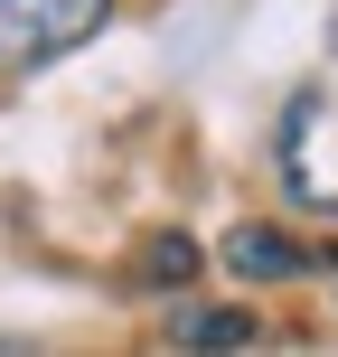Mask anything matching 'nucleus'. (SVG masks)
<instances>
[{
	"label": "nucleus",
	"mask_w": 338,
	"mask_h": 357,
	"mask_svg": "<svg viewBox=\"0 0 338 357\" xmlns=\"http://www.w3.org/2000/svg\"><path fill=\"white\" fill-rule=\"evenodd\" d=\"M104 10L113 0H0V75H29L47 56L85 47L104 29Z\"/></svg>",
	"instance_id": "nucleus-1"
},
{
	"label": "nucleus",
	"mask_w": 338,
	"mask_h": 357,
	"mask_svg": "<svg viewBox=\"0 0 338 357\" xmlns=\"http://www.w3.org/2000/svg\"><path fill=\"white\" fill-rule=\"evenodd\" d=\"M226 264L245 273V282H301L320 254H310V245H291L282 226H235V235H226Z\"/></svg>",
	"instance_id": "nucleus-2"
},
{
	"label": "nucleus",
	"mask_w": 338,
	"mask_h": 357,
	"mask_svg": "<svg viewBox=\"0 0 338 357\" xmlns=\"http://www.w3.org/2000/svg\"><path fill=\"white\" fill-rule=\"evenodd\" d=\"M245 339H263L254 310H188V320H169V348H245Z\"/></svg>",
	"instance_id": "nucleus-3"
},
{
	"label": "nucleus",
	"mask_w": 338,
	"mask_h": 357,
	"mask_svg": "<svg viewBox=\"0 0 338 357\" xmlns=\"http://www.w3.org/2000/svg\"><path fill=\"white\" fill-rule=\"evenodd\" d=\"M188 273H197V245H188V235H160V245L141 254V282H188Z\"/></svg>",
	"instance_id": "nucleus-4"
}]
</instances>
